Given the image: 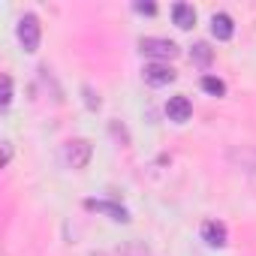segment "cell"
I'll list each match as a JSON object with an SVG mask.
<instances>
[{"instance_id": "6da1fadb", "label": "cell", "mask_w": 256, "mask_h": 256, "mask_svg": "<svg viewBox=\"0 0 256 256\" xmlns=\"http://www.w3.org/2000/svg\"><path fill=\"white\" fill-rule=\"evenodd\" d=\"M90 154H94V148H90L88 139H70V142L64 145V151H60L64 163H66L70 169H84V166L90 163Z\"/></svg>"}, {"instance_id": "7a4b0ae2", "label": "cell", "mask_w": 256, "mask_h": 256, "mask_svg": "<svg viewBox=\"0 0 256 256\" xmlns=\"http://www.w3.org/2000/svg\"><path fill=\"white\" fill-rule=\"evenodd\" d=\"M16 34H18V42L24 46V52H36V48H40V36H42V30H40V18H36L34 12H28V16L18 18Z\"/></svg>"}, {"instance_id": "3957f363", "label": "cell", "mask_w": 256, "mask_h": 256, "mask_svg": "<svg viewBox=\"0 0 256 256\" xmlns=\"http://www.w3.org/2000/svg\"><path fill=\"white\" fill-rule=\"evenodd\" d=\"M139 48H142V54L157 58V60H172V58L178 54V46H175L172 40H160V36H145V40L139 42Z\"/></svg>"}, {"instance_id": "277c9868", "label": "cell", "mask_w": 256, "mask_h": 256, "mask_svg": "<svg viewBox=\"0 0 256 256\" xmlns=\"http://www.w3.org/2000/svg\"><path fill=\"white\" fill-rule=\"evenodd\" d=\"M166 114H169V120H175V124H184V120H190V114H193V106H190V100H187L184 94H178V96H172V100L166 102Z\"/></svg>"}, {"instance_id": "5b68a950", "label": "cell", "mask_w": 256, "mask_h": 256, "mask_svg": "<svg viewBox=\"0 0 256 256\" xmlns=\"http://www.w3.org/2000/svg\"><path fill=\"white\" fill-rule=\"evenodd\" d=\"M202 241L211 244V247H223L229 241V232H226V226L220 220H205L202 223Z\"/></svg>"}, {"instance_id": "8992f818", "label": "cell", "mask_w": 256, "mask_h": 256, "mask_svg": "<svg viewBox=\"0 0 256 256\" xmlns=\"http://www.w3.org/2000/svg\"><path fill=\"white\" fill-rule=\"evenodd\" d=\"M84 208H90V211H100V214H108L112 220H118V223H126L130 220V214H126V208L124 205H114V202H102V199H88L84 202Z\"/></svg>"}, {"instance_id": "52a82bcc", "label": "cell", "mask_w": 256, "mask_h": 256, "mask_svg": "<svg viewBox=\"0 0 256 256\" xmlns=\"http://www.w3.org/2000/svg\"><path fill=\"white\" fill-rule=\"evenodd\" d=\"M211 34H214L217 40H232V34H235V22H232V16H226V12H214V16H211Z\"/></svg>"}, {"instance_id": "ba28073f", "label": "cell", "mask_w": 256, "mask_h": 256, "mask_svg": "<svg viewBox=\"0 0 256 256\" xmlns=\"http://www.w3.org/2000/svg\"><path fill=\"white\" fill-rule=\"evenodd\" d=\"M145 82H151V84H169V82H175V70L166 66V64H148L145 66Z\"/></svg>"}, {"instance_id": "9c48e42d", "label": "cell", "mask_w": 256, "mask_h": 256, "mask_svg": "<svg viewBox=\"0 0 256 256\" xmlns=\"http://www.w3.org/2000/svg\"><path fill=\"white\" fill-rule=\"evenodd\" d=\"M172 18H175V24H178L181 30H190V28L196 24V10H193L190 4H175V6H172Z\"/></svg>"}, {"instance_id": "30bf717a", "label": "cell", "mask_w": 256, "mask_h": 256, "mask_svg": "<svg viewBox=\"0 0 256 256\" xmlns=\"http://www.w3.org/2000/svg\"><path fill=\"white\" fill-rule=\"evenodd\" d=\"M190 58H193L196 64H202V66H208V64H211V58H214V52L208 48V42H196V46H193V52H190Z\"/></svg>"}, {"instance_id": "8fae6325", "label": "cell", "mask_w": 256, "mask_h": 256, "mask_svg": "<svg viewBox=\"0 0 256 256\" xmlns=\"http://www.w3.org/2000/svg\"><path fill=\"white\" fill-rule=\"evenodd\" d=\"M202 88H205L211 96H223V94H226V84H223V78H217V76H205V78H202Z\"/></svg>"}, {"instance_id": "7c38bea8", "label": "cell", "mask_w": 256, "mask_h": 256, "mask_svg": "<svg viewBox=\"0 0 256 256\" xmlns=\"http://www.w3.org/2000/svg\"><path fill=\"white\" fill-rule=\"evenodd\" d=\"M120 256H151V253H148V247H145V244H139V241H130V244H124Z\"/></svg>"}, {"instance_id": "4fadbf2b", "label": "cell", "mask_w": 256, "mask_h": 256, "mask_svg": "<svg viewBox=\"0 0 256 256\" xmlns=\"http://www.w3.org/2000/svg\"><path fill=\"white\" fill-rule=\"evenodd\" d=\"M0 102H4V108L12 102V78L10 76H4V96H0Z\"/></svg>"}, {"instance_id": "5bb4252c", "label": "cell", "mask_w": 256, "mask_h": 256, "mask_svg": "<svg viewBox=\"0 0 256 256\" xmlns=\"http://www.w3.org/2000/svg\"><path fill=\"white\" fill-rule=\"evenodd\" d=\"M84 96H88V106H90V108H100V96H94L90 88H84Z\"/></svg>"}, {"instance_id": "9a60e30c", "label": "cell", "mask_w": 256, "mask_h": 256, "mask_svg": "<svg viewBox=\"0 0 256 256\" xmlns=\"http://www.w3.org/2000/svg\"><path fill=\"white\" fill-rule=\"evenodd\" d=\"M136 10H139V12H148V16H154V12H157V6H154V4H136Z\"/></svg>"}, {"instance_id": "2e32d148", "label": "cell", "mask_w": 256, "mask_h": 256, "mask_svg": "<svg viewBox=\"0 0 256 256\" xmlns=\"http://www.w3.org/2000/svg\"><path fill=\"white\" fill-rule=\"evenodd\" d=\"M10 157H12V145L4 142V163H10Z\"/></svg>"}]
</instances>
